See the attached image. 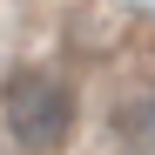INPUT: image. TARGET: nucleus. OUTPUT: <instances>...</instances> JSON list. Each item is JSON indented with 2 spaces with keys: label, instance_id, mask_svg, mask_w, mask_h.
Instances as JSON below:
<instances>
[{
  "label": "nucleus",
  "instance_id": "obj_1",
  "mask_svg": "<svg viewBox=\"0 0 155 155\" xmlns=\"http://www.w3.org/2000/svg\"><path fill=\"white\" fill-rule=\"evenodd\" d=\"M0 108H7V135L20 148H34V155H54L68 135H74V88L61 81V74H14L7 94H0Z\"/></svg>",
  "mask_w": 155,
  "mask_h": 155
},
{
  "label": "nucleus",
  "instance_id": "obj_2",
  "mask_svg": "<svg viewBox=\"0 0 155 155\" xmlns=\"http://www.w3.org/2000/svg\"><path fill=\"white\" fill-rule=\"evenodd\" d=\"M115 135H121V148H128V155H155V94L128 101V108L115 115Z\"/></svg>",
  "mask_w": 155,
  "mask_h": 155
}]
</instances>
